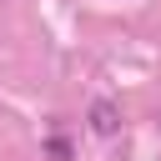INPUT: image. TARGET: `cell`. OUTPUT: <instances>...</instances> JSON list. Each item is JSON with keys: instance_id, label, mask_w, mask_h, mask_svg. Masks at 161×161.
<instances>
[{"instance_id": "6da1fadb", "label": "cell", "mask_w": 161, "mask_h": 161, "mask_svg": "<svg viewBox=\"0 0 161 161\" xmlns=\"http://www.w3.org/2000/svg\"><path fill=\"white\" fill-rule=\"evenodd\" d=\"M91 131H96V136H116V131H121L116 101H91Z\"/></svg>"}, {"instance_id": "7a4b0ae2", "label": "cell", "mask_w": 161, "mask_h": 161, "mask_svg": "<svg viewBox=\"0 0 161 161\" xmlns=\"http://www.w3.org/2000/svg\"><path fill=\"white\" fill-rule=\"evenodd\" d=\"M45 161H70V141H65L60 131H50V141H45Z\"/></svg>"}]
</instances>
